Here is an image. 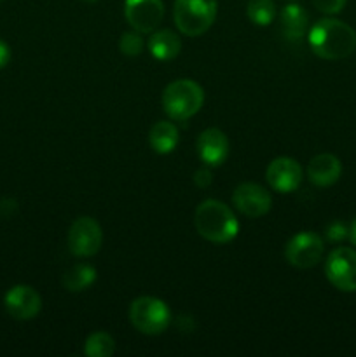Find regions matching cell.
Returning <instances> with one entry per match:
<instances>
[{
    "label": "cell",
    "instance_id": "obj_11",
    "mask_svg": "<svg viewBox=\"0 0 356 357\" xmlns=\"http://www.w3.org/2000/svg\"><path fill=\"white\" fill-rule=\"evenodd\" d=\"M302 167L292 157H278L269 164L265 171V180L269 187L278 194H292L302 183Z\"/></svg>",
    "mask_w": 356,
    "mask_h": 357
},
{
    "label": "cell",
    "instance_id": "obj_21",
    "mask_svg": "<svg viewBox=\"0 0 356 357\" xmlns=\"http://www.w3.org/2000/svg\"><path fill=\"white\" fill-rule=\"evenodd\" d=\"M119 49L126 56H140L143 51V38L140 37V31H128L119 38Z\"/></svg>",
    "mask_w": 356,
    "mask_h": 357
},
{
    "label": "cell",
    "instance_id": "obj_8",
    "mask_svg": "<svg viewBox=\"0 0 356 357\" xmlns=\"http://www.w3.org/2000/svg\"><path fill=\"white\" fill-rule=\"evenodd\" d=\"M325 244L318 234L299 232L286 243L285 258L290 265L297 268H311L323 258Z\"/></svg>",
    "mask_w": 356,
    "mask_h": 357
},
{
    "label": "cell",
    "instance_id": "obj_23",
    "mask_svg": "<svg viewBox=\"0 0 356 357\" xmlns=\"http://www.w3.org/2000/svg\"><path fill=\"white\" fill-rule=\"evenodd\" d=\"M348 232L349 227H346L342 222H332L330 225L327 227L325 236H327V239L332 241V243H341V241H344L346 237H348Z\"/></svg>",
    "mask_w": 356,
    "mask_h": 357
},
{
    "label": "cell",
    "instance_id": "obj_20",
    "mask_svg": "<svg viewBox=\"0 0 356 357\" xmlns=\"http://www.w3.org/2000/svg\"><path fill=\"white\" fill-rule=\"evenodd\" d=\"M246 16L257 26H269L276 17V3L272 0H250Z\"/></svg>",
    "mask_w": 356,
    "mask_h": 357
},
{
    "label": "cell",
    "instance_id": "obj_15",
    "mask_svg": "<svg viewBox=\"0 0 356 357\" xmlns=\"http://www.w3.org/2000/svg\"><path fill=\"white\" fill-rule=\"evenodd\" d=\"M279 20H281V28L285 37L288 40H300L307 30L309 14L299 3H288V6L283 7Z\"/></svg>",
    "mask_w": 356,
    "mask_h": 357
},
{
    "label": "cell",
    "instance_id": "obj_22",
    "mask_svg": "<svg viewBox=\"0 0 356 357\" xmlns=\"http://www.w3.org/2000/svg\"><path fill=\"white\" fill-rule=\"evenodd\" d=\"M313 3L320 13L334 16V14H339L344 9L348 0H313Z\"/></svg>",
    "mask_w": 356,
    "mask_h": 357
},
{
    "label": "cell",
    "instance_id": "obj_24",
    "mask_svg": "<svg viewBox=\"0 0 356 357\" xmlns=\"http://www.w3.org/2000/svg\"><path fill=\"white\" fill-rule=\"evenodd\" d=\"M212 173H209V169H206V167H201V169H198L194 173V183L198 185L199 188H206L212 185Z\"/></svg>",
    "mask_w": 356,
    "mask_h": 357
},
{
    "label": "cell",
    "instance_id": "obj_27",
    "mask_svg": "<svg viewBox=\"0 0 356 357\" xmlns=\"http://www.w3.org/2000/svg\"><path fill=\"white\" fill-rule=\"evenodd\" d=\"M82 2H87V3H94V2H98V0H82Z\"/></svg>",
    "mask_w": 356,
    "mask_h": 357
},
{
    "label": "cell",
    "instance_id": "obj_26",
    "mask_svg": "<svg viewBox=\"0 0 356 357\" xmlns=\"http://www.w3.org/2000/svg\"><path fill=\"white\" fill-rule=\"evenodd\" d=\"M348 239L351 241V244H353V246H356V218L353 220V222H351V225H349Z\"/></svg>",
    "mask_w": 356,
    "mask_h": 357
},
{
    "label": "cell",
    "instance_id": "obj_14",
    "mask_svg": "<svg viewBox=\"0 0 356 357\" xmlns=\"http://www.w3.org/2000/svg\"><path fill=\"white\" fill-rule=\"evenodd\" d=\"M342 174V164L332 153H320L307 164V178L316 187H332Z\"/></svg>",
    "mask_w": 356,
    "mask_h": 357
},
{
    "label": "cell",
    "instance_id": "obj_4",
    "mask_svg": "<svg viewBox=\"0 0 356 357\" xmlns=\"http://www.w3.org/2000/svg\"><path fill=\"white\" fill-rule=\"evenodd\" d=\"M216 13V0H175L173 20L181 33L199 37L212 28Z\"/></svg>",
    "mask_w": 356,
    "mask_h": 357
},
{
    "label": "cell",
    "instance_id": "obj_6",
    "mask_svg": "<svg viewBox=\"0 0 356 357\" xmlns=\"http://www.w3.org/2000/svg\"><path fill=\"white\" fill-rule=\"evenodd\" d=\"M66 243H68L70 253L75 257H94L103 244V232H101L100 223L91 216H80L70 227Z\"/></svg>",
    "mask_w": 356,
    "mask_h": 357
},
{
    "label": "cell",
    "instance_id": "obj_10",
    "mask_svg": "<svg viewBox=\"0 0 356 357\" xmlns=\"http://www.w3.org/2000/svg\"><path fill=\"white\" fill-rule=\"evenodd\" d=\"M232 204L241 215L248 218H260L271 211L272 197L262 185L248 181L237 185L232 194Z\"/></svg>",
    "mask_w": 356,
    "mask_h": 357
},
{
    "label": "cell",
    "instance_id": "obj_2",
    "mask_svg": "<svg viewBox=\"0 0 356 357\" xmlns=\"http://www.w3.org/2000/svg\"><path fill=\"white\" fill-rule=\"evenodd\" d=\"M194 225L199 236L213 244L230 243L239 232V222L232 209L216 199H206L195 208Z\"/></svg>",
    "mask_w": 356,
    "mask_h": 357
},
{
    "label": "cell",
    "instance_id": "obj_25",
    "mask_svg": "<svg viewBox=\"0 0 356 357\" xmlns=\"http://www.w3.org/2000/svg\"><path fill=\"white\" fill-rule=\"evenodd\" d=\"M10 61V47L3 40H0V70L6 68Z\"/></svg>",
    "mask_w": 356,
    "mask_h": 357
},
{
    "label": "cell",
    "instance_id": "obj_9",
    "mask_svg": "<svg viewBox=\"0 0 356 357\" xmlns=\"http://www.w3.org/2000/svg\"><path fill=\"white\" fill-rule=\"evenodd\" d=\"M124 16L133 30L150 33L164 17L163 0H124Z\"/></svg>",
    "mask_w": 356,
    "mask_h": 357
},
{
    "label": "cell",
    "instance_id": "obj_3",
    "mask_svg": "<svg viewBox=\"0 0 356 357\" xmlns=\"http://www.w3.org/2000/svg\"><path fill=\"white\" fill-rule=\"evenodd\" d=\"M205 91L191 79H180L168 84L163 93V110L173 121H187L201 110Z\"/></svg>",
    "mask_w": 356,
    "mask_h": 357
},
{
    "label": "cell",
    "instance_id": "obj_16",
    "mask_svg": "<svg viewBox=\"0 0 356 357\" xmlns=\"http://www.w3.org/2000/svg\"><path fill=\"white\" fill-rule=\"evenodd\" d=\"M181 40L175 31L171 30H159L154 31L149 38V51L159 61H170L180 54Z\"/></svg>",
    "mask_w": 356,
    "mask_h": 357
},
{
    "label": "cell",
    "instance_id": "obj_7",
    "mask_svg": "<svg viewBox=\"0 0 356 357\" xmlns=\"http://www.w3.org/2000/svg\"><path fill=\"white\" fill-rule=\"evenodd\" d=\"M328 282L339 291H356V251L351 248H337L332 251L325 264Z\"/></svg>",
    "mask_w": 356,
    "mask_h": 357
},
{
    "label": "cell",
    "instance_id": "obj_5",
    "mask_svg": "<svg viewBox=\"0 0 356 357\" xmlns=\"http://www.w3.org/2000/svg\"><path fill=\"white\" fill-rule=\"evenodd\" d=\"M129 321L140 333L156 335L164 333L171 323V310L163 300L156 296H140L133 300L129 307Z\"/></svg>",
    "mask_w": 356,
    "mask_h": 357
},
{
    "label": "cell",
    "instance_id": "obj_17",
    "mask_svg": "<svg viewBox=\"0 0 356 357\" xmlns=\"http://www.w3.org/2000/svg\"><path fill=\"white\" fill-rule=\"evenodd\" d=\"M178 142H180V135H178V129L173 122L159 121L150 128L149 143L154 152L166 155L177 149Z\"/></svg>",
    "mask_w": 356,
    "mask_h": 357
},
{
    "label": "cell",
    "instance_id": "obj_18",
    "mask_svg": "<svg viewBox=\"0 0 356 357\" xmlns=\"http://www.w3.org/2000/svg\"><path fill=\"white\" fill-rule=\"evenodd\" d=\"M96 281V268L87 264H77L65 272L63 286L68 291H82Z\"/></svg>",
    "mask_w": 356,
    "mask_h": 357
},
{
    "label": "cell",
    "instance_id": "obj_13",
    "mask_svg": "<svg viewBox=\"0 0 356 357\" xmlns=\"http://www.w3.org/2000/svg\"><path fill=\"white\" fill-rule=\"evenodd\" d=\"M195 149H198V155L206 166L218 167L229 157V139H227L225 132L220 131L216 128L205 129L201 135L198 136L195 142Z\"/></svg>",
    "mask_w": 356,
    "mask_h": 357
},
{
    "label": "cell",
    "instance_id": "obj_1",
    "mask_svg": "<svg viewBox=\"0 0 356 357\" xmlns=\"http://www.w3.org/2000/svg\"><path fill=\"white\" fill-rule=\"evenodd\" d=\"M309 47L323 59H344L356 47V31L335 17H323L309 30Z\"/></svg>",
    "mask_w": 356,
    "mask_h": 357
},
{
    "label": "cell",
    "instance_id": "obj_12",
    "mask_svg": "<svg viewBox=\"0 0 356 357\" xmlns=\"http://www.w3.org/2000/svg\"><path fill=\"white\" fill-rule=\"evenodd\" d=\"M7 314L17 321H30L38 316L42 309V298L31 286L17 284L6 293L3 298Z\"/></svg>",
    "mask_w": 356,
    "mask_h": 357
},
{
    "label": "cell",
    "instance_id": "obj_19",
    "mask_svg": "<svg viewBox=\"0 0 356 357\" xmlns=\"http://www.w3.org/2000/svg\"><path fill=\"white\" fill-rule=\"evenodd\" d=\"M115 352V340L105 331H94L84 344V354L87 357H110Z\"/></svg>",
    "mask_w": 356,
    "mask_h": 357
}]
</instances>
